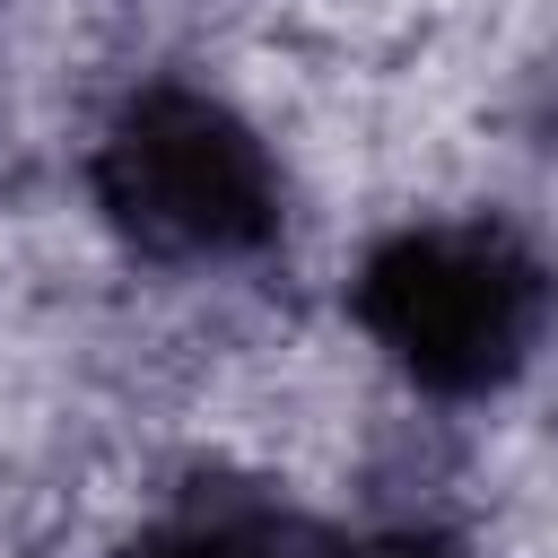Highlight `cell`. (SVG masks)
I'll list each match as a JSON object with an SVG mask.
<instances>
[{
	"label": "cell",
	"mask_w": 558,
	"mask_h": 558,
	"mask_svg": "<svg viewBox=\"0 0 558 558\" xmlns=\"http://www.w3.org/2000/svg\"><path fill=\"white\" fill-rule=\"evenodd\" d=\"M349 314L410 392L480 401L541 357L558 270L506 218H410L357 262Z\"/></svg>",
	"instance_id": "6da1fadb"
},
{
	"label": "cell",
	"mask_w": 558,
	"mask_h": 558,
	"mask_svg": "<svg viewBox=\"0 0 558 558\" xmlns=\"http://www.w3.org/2000/svg\"><path fill=\"white\" fill-rule=\"evenodd\" d=\"M87 201L122 253L166 270L253 262L288 227V174L270 140L192 78H148L105 113L87 148Z\"/></svg>",
	"instance_id": "7a4b0ae2"
},
{
	"label": "cell",
	"mask_w": 558,
	"mask_h": 558,
	"mask_svg": "<svg viewBox=\"0 0 558 558\" xmlns=\"http://www.w3.org/2000/svg\"><path fill=\"white\" fill-rule=\"evenodd\" d=\"M532 140H541V148L558 157V52H549V61L532 70Z\"/></svg>",
	"instance_id": "3957f363"
}]
</instances>
